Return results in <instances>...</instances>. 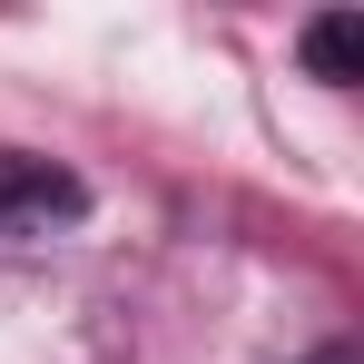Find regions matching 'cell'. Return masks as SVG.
Returning a JSON list of instances; mask_svg holds the SVG:
<instances>
[{
	"instance_id": "6da1fadb",
	"label": "cell",
	"mask_w": 364,
	"mask_h": 364,
	"mask_svg": "<svg viewBox=\"0 0 364 364\" xmlns=\"http://www.w3.org/2000/svg\"><path fill=\"white\" fill-rule=\"evenodd\" d=\"M69 207H79V187H69V178H50V168H30V158L0 148V237L50 227V217H69Z\"/></svg>"
},
{
	"instance_id": "3957f363",
	"label": "cell",
	"mask_w": 364,
	"mask_h": 364,
	"mask_svg": "<svg viewBox=\"0 0 364 364\" xmlns=\"http://www.w3.org/2000/svg\"><path fill=\"white\" fill-rule=\"evenodd\" d=\"M305 364H355V355H345V345H325V355H305Z\"/></svg>"
},
{
	"instance_id": "7a4b0ae2",
	"label": "cell",
	"mask_w": 364,
	"mask_h": 364,
	"mask_svg": "<svg viewBox=\"0 0 364 364\" xmlns=\"http://www.w3.org/2000/svg\"><path fill=\"white\" fill-rule=\"evenodd\" d=\"M305 69L345 89V79L364 69V20H345V10H335V20H315V30H305Z\"/></svg>"
}]
</instances>
